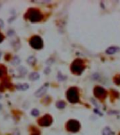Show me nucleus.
<instances>
[{"label": "nucleus", "instance_id": "1", "mask_svg": "<svg viewBox=\"0 0 120 135\" xmlns=\"http://www.w3.org/2000/svg\"><path fill=\"white\" fill-rule=\"evenodd\" d=\"M84 61L81 59H77L73 61V63L71 65V70L73 73L79 75L81 74L84 70Z\"/></svg>", "mask_w": 120, "mask_h": 135}, {"label": "nucleus", "instance_id": "2", "mask_svg": "<svg viewBox=\"0 0 120 135\" xmlns=\"http://www.w3.org/2000/svg\"><path fill=\"white\" fill-rule=\"evenodd\" d=\"M67 99L70 103L75 104L79 101V93L76 87H71L67 92Z\"/></svg>", "mask_w": 120, "mask_h": 135}, {"label": "nucleus", "instance_id": "3", "mask_svg": "<svg viewBox=\"0 0 120 135\" xmlns=\"http://www.w3.org/2000/svg\"><path fill=\"white\" fill-rule=\"evenodd\" d=\"M28 18L31 22H38L42 19V14L37 9H32L28 13Z\"/></svg>", "mask_w": 120, "mask_h": 135}, {"label": "nucleus", "instance_id": "4", "mask_svg": "<svg viewBox=\"0 0 120 135\" xmlns=\"http://www.w3.org/2000/svg\"><path fill=\"white\" fill-rule=\"evenodd\" d=\"M67 129L72 132H77L80 129V124L76 120H70L67 123Z\"/></svg>", "mask_w": 120, "mask_h": 135}, {"label": "nucleus", "instance_id": "5", "mask_svg": "<svg viewBox=\"0 0 120 135\" xmlns=\"http://www.w3.org/2000/svg\"><path fill=\"white\" fill-rule=\"evenodd\" d=\"M29 44L35 49H41L43 47V41L40 37L34 36L31 38Z\"/></svg>", "mask_w": 120, "mask_h": 135}, {"label": "nucleus", "instance_id": "6", "mask_svg": "<svg viewBox=\"0 0 120 135\" xmlns=\"http://www.w3.org/2000/svg\"><path fill=\"white\" fill-rule=\"evenodd\" d=\"M94 95L98 99H103L107 96V91L101 87H95L94 88Z\"/></svg>", "mask_w": 120, "mask_h": 135}, {"label": "nucleus", "instance_id": "7", "mask_svg": "<svg viewBox=\"0 0 120 135\" xmlns=\"http://www.w3.org/2000/svg\"><path fill=\"white\" fill-rule=\"evenodd\" d=\"M52 117L51 116H50L49 115H45L44 117L40 118V120H39V124L41 126L44 127H48L52 123Z\"/></svg>", "mask_w": 120, "mask_h": 135}, {"label": "nucleus", "instance_id": "8", "mask_svg": "<svg viewBox=\"0 0 120 135\" xmlns=\"http://www.w3.org/2000/svg\"><path fill=\"white\" fill-rule=\"evenodd\" d=\"M48 88H49V85L48 84H45L44 85L41 87H40L39 89L36 92L34 93V95L36 97H41L42 96L45 94L46 91H47Z\"/></svg>", "mask_w": 120, "mask_h": 135}, {"label": "nucleus", "instance_id": "9", "mask_svg": "<svg viewBox=\"0 0 120 135\" xmlns=\"http://www.w3.org/2000/svg\"><path fill=\"white\" fill-rule=\"evenodd\" d=\"M119 49V48L117 47H110L107 49L106 50V54H109V55H112V54H115L116 52H117L118 50Z\"/></svg>", "mask_w": 120, "mask_h": 135}, {"label": "nucleus", "instance_id": "10", "mask_svg": "<svg viewBox=\"0 0 120 135\" xmlns=\"http://www.w3.org/2000/svg\"><path fill=\"white\" fill-rule=\"evenodd\" d=\"M40 77V75L39 74L38 72H32L31 74L29 75V78L30 80H32V81H35V80H37Z\"/></svg>", "mask_w": 120, "mask_h": 135}, {"label": "nucleus", "instance_id": "11", "mask_svg": "<svg viewBox=\"0 0 120 135\" xmlns=\"http://www.w3.org/2000/svg\"><path fill=\"white\" fill-rule=\"evenodd\" d=\"M16 88L19 90H22V91H25L29 89V85L28 84H21V85H18L16 86Z\"/></svg>", "mask_w": 120, "mask_h": 135}, {"label": "nucleus", "instance_id": "12", "mask_svg": "<svg viewBox=\"0 0 120 135\" xmlns=\"http://www.w3.org/2000/svg\"><path fill=\"white\" fill-rule=\"evenodd\" d=\"M114 133L112 132V131L111 130V129L108 127H105L103 130L102 134L103 135H112Z\"/></svg>", "mask_w": 120, "mask_h": 135}, {"label": "nucleus", "instance_id": "13", "mask_svg": "<svg viewBox=\"0 0 120 135\" xmlns=\"http://www.w3.org/2000/svg\"><path fill=\"white\" fill-rule=\"evenodd\" d=\"M27 61L29 65H34L35 63H36V59H35L34 56H29V58L27 59Z\"/></svg>", "mask_w": 120, "mask_h": 135}, {"label": "nucleus", "instance_id": "14", "mask_svg": "<svg viewBox=\"0 0 120 135\" xmlns=\"http://www.w3.org/2000/svg\"><path fill=\"white\" fill-rule=\"evenodd\" d=\"M66 104L63 101H58L56 103V107L58 108H60V109H63L65 107Z\"/></svg>", "mask_w": 120, "mask_h": 135}, {"label": "nucleus", "instance_id": "15", "mask_svg": "<svg viewBox=\"0 0 120 135\" xmlns=\"http://www.w3.org/2000/svg\"><path fill=\"white\" fill-rule=\"evenodd\" d=\"M20 62H21L20 59L18 58V56H15V57L14 58V59H13V61H12L11 63H12V65H17L20 63Z\"/></svg>", "mask_w": 120, "mask_h": 135}, {"label": "nucleus", "instance_id": "16", "mask_svg": "<svg viewBox=\"0 0 120 135\" xmlns=\"http://www.w3.org/2000/svg\"><path fill=\"white\" fill-rule=\"evenodd\" d=\"M114 82L117 85H120V75H117L115 77H114Z\"/></svg>", "mask_w": 120, "mask_h": 135}, {"label": "nucleus", "instance_id": "17", "mask_svg": "<svg viewBox=\"0 0 120 135\" xmlns=\"http://www.w3.org/2000/svg\"><path fill=\"white\" fill-rule=\"evenodd\" d=\"M39 114V111L37 109H36V108H34V109L32 110V111H31V115L34 116V117L38 116Z\"/></svg>", "mask_w": 120, "mask_h": 135}, {"label": "nucleus", "instance_id": "18", "mask_svg": "<svg viewBox=\"0 0 120 135\" xmlns=\"http://www.w3.org/2000/svg\"><path fill=\"white\" fill-rule=\"evenodd\" d=\"M18 71L20 72V73H22V74L23 75H25V73H26V72H27V70H26V69H25L24 67L19 68H18Z\"/></svg>", "mask_w": 120, "mask_h": 135}, {"label": "nucleus", "instance_id": "19", "mask_svg": "<svg viewBox=\"0 0 120 135\" xmlns=\"http://www.w3.org/2000/svg\"><path fill=\"white\" fill-rule=\"evenodd\" d=\"M4 25V21H3L2 19H0V27H3Z\"/></svg>", "mask_w": 120, "mask_h": 135}, {"label": "nucleus", "instance_id": "20", "mask_svg": "<svg viewBox=\"0 0 120 135\" xmlns=\"http://www.w3.org/2000/svg\"><path fill=\"white\" fill-rule=\"evenodd\" d=\"M3 75H4V70H3L2 68H0V77L2 76Z\"/></svg>", "mask_w": 120, "mask_h": 135}, {"label": "nucleus", "instance_id": "21", "mask_svg": "<svg viewBox=\"0 0 120 135\" xmlns=\"http://www.w3.org/2000/svg\"><path fill=\"white\" fill-rule=\"evenodd\" d=\"M3 40H4V36H3L2 34L0 33V42H2L3 41Z\"/></svg>", "mask_w": 120, "mask_h": 135}, {"label": "nucleus", "instance_id": "22", "mask_svg": "<svg viewBox=\"0 0 120 135\" xmlns=\"http://www.w3.org/2000/svg\"><path fill=\"white\" fill-rule=\"evenodd\" d=\"M2 104H0V110L2 109Z\"/></svg>", "mask_w": 120, "mask_h": 135}, {"label": "nucleus", "instance_id": "23", "mask_svg": "<svg viewBox=\"0 0 120 135\" xmlns=\"http://www.w3.org/2000/svg\"><path fill=\"white\" fill-rule=\"evenodd\" d=\"M1 55H2V53H1V52H0V56H1Z\"/></svg>", "mask_w": 120, "mask_h": 135}, {"label": "nucleus", "instance_id": "24", "mask_svg": "<svg viewBox=\"0 0 120 135\" xmlns=\"http://www.w3.org/2000/svg\"><path fill=\"white\" fill-rule=\"evenodd\" d=\"M0 99H2V96L1 95H0Z\"/></svg>", "mask_w": 120, "mask_h": 135}]
</instances>
